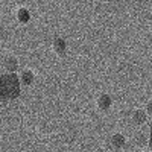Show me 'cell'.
<instances>
[{
    "instance_id": "cell-4",
    "label": "cell",
    "mask_w": 152,
    "mask_h": 152,
    "mask_svg": "<svg viewBox=\"0 0 152 152\" xmlns=\"http://www.w3.org/2000/svg\"><path fill=\"white\" fill-rule=\"evenodd\" d=\"M135 140H137V143L140 145V146L149 145V132L146 134L145 131H138V132H137V137H135Z\"/></svg>"
},
{
    "instance_id": "cell-5",
    "label": "cell",
    "mask_w": 152,
    "mask_h": 152,
    "mask_svg": "<svg viewBox=\"0 0 152 152\" xmlns=\"http://www.w3.org/2000/svg\"><path fill=\"white\" fill-rule=\"evenodd\" d=\"M148 146H149V149L152 151V122L149 123V145H148Z\"/></svg>"
},
{
    "instance_id": "cell-1",
    "label": "cell",
    "mask_w": 152,
    "mask_h": 152,
    "mask_svg": "<svg viewBox=\"0 0 152 152\" xmlns=\"http://www.w3.org/2000/svg\"><path fill=\"white\" fill-rule=\"evenodd\" d=\"M21 84L17 73H3L0 76V99L3 102H11L20 96Z\"/></svg>"
},
{
    "instance_id": "cell-2",
    "label": "cell",
    "mask_w": 152,
    "mask_h": 152,
    "mask_svg": "<svg viewBox=\"0 0 152 152\" xmlns=\"http://www.w3.org/2000/svg\"><path fill=\"white\" fill-rule=\"evenodd\" d=\"M5 69L8 70V73H15V70L18 69V61L14 56H9L5 61Z\"/></svg>"
},
{
    "instance_id": "cell-3",
    "label": "cell",
    "mask_w": 152,
    "mask_h": 152,
    "mask_svg": "<svg viewBox=\"0 0 152 152\" xmlns=\"http://www.w3.org/2000/svg\"><path fill=\"white\" fill-rule=\"evenodd\" d=\"M146 111H143V110H137L135 113H134V116H132V119H134V122L137 123V125H143L145 122H146Z\"/></svg>"
},
{
    "instance_id": "cell-6",
    "label": "cell",
    "mask_w": 152,
    "mask_h": 152,
    "mask_svg": "<svg viewBox=\"0 0 152 152\" xmlns=\"http://www.w3.org/2000/svg\"><path fill=\"white\" fill-rule=\"evenodd\" d=\"M146 114L152 117V102H149V104L146 105Z\"/></svg>"
}]
</instances>
